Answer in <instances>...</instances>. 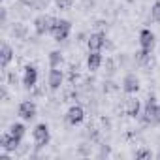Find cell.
I'll use <instances>...</instances> for the list:
<instances>
[{"label": "cell", "mask_w": 160, "mask_h": 160, "mask_svg": "<svg viewBox=\"0 0 160 160\" xmlns=\"http://www.w3.org/2000/svg\"><path fill=\"white\" fill-rule=\"evenodd\" d=\"M141 121L145 124H151V126L160 124V106H158V102L152 94H149V100H147V104L141 111Z\"/></svg>", "instance_id": "6da1fadb"}, {"label": "cell", "mask_w": 160, "mask_h": 160, "mask_svg": "<svg viewBox=\"0 0 160 160\" xmlns=\"http://www.w3.org/2000/svg\"><path fill=\"white\" fill-rule=\"evenodd\" d=\"M32 139H34V147H36V149H43L45 145H49V141H51L49 126H47L45 122L36 124L34 130H32Z\"/></svg>", "instance_id": "7a4b0ae2"}, {"label": "cell", "mask_w": 160, "mask_h": 160, "mask_svg": "<svg viewBox=\"0 0 160 160\" xmlns=\"http://www.w3.org/2000/svg\"><path fill=\"white\" fill-rule=\"evenodd\" d=\"M55 23H57V17H53V15H38L34 19V32L38 36L51 34V28Z\"/></svg>", "instance_id": "3957f363"}, {"label": "cell", "mask_w": 160, "mask_h": 160, "mask_svg": "<svg viewBox=\"0 0 160 160\" xmlns=\"http://www.w3.org/2000/svg\"><path fill=\"white\" fill-rule=\"evenodd\" d=\"M70 32H72V23H70L68 19H57V23H55L53 28H51V34H53V38H55L57 42L68 40Z\"/></svg>", "instance_id": "277c9868"}, {"label": "cell", "mask_w": 160, "mask_h": 160, "mask_svg": "<svg viewBox=\"0 0 160 160\" xmlns=\"http://www.w3.org/2000/svg\"><path fill=\"white\" fill-rule=\"evenodd\" d=\"M17 115L23 119V121H32L36 115H38V108L32 100H25L17 106Z\"/></svg>", "instance_id": "5b68a950"}, {"label": "cell", "mask_w": 160, "mask_h": 160, "mask_svg": "<svg viewBox=\"0 0 160 160\" xmlns=\"http://www.w3.org/2000/svg\"><path fill=\"white\" fill-rule=\"evenodd\" d=\"M36 83H38V68L34 64L25 66V72H23V87L27 91H30V89L36 87Z\"/></svg>", "instance_id": "8992f818"}, {"label": "cell", "mask_w": 160, "mask_h": 160, "mask_svg": "<svg viewBox=\"0 0 160 160\" xmlns=\"http://www.w3.org/2000/svg\"><path fill=\"white\" fill-rule=\"evenodd\" d=\"M19 147H21V139L13 138L10 132H4L2 136H0V149H2V151H6V152H15Z\"/></svg>", "instance_id": "52a82bcc"}, {"label": "cell", "mask_w": 160, "mask_h": 160, "mask_svg": "<svg viewBox=\"0 0 160 160\" xmlns=\"http://www.w3.org/2000/svg\"><path fill=\"white\" fill-rule=\"evenodd\" d=\"M138 42H139V47H141V49L152 51V47H154V43H156V36H154V32H152L151 28H141Z\"/></svg>", "instance_id": "ba28073f"}, {"label": "cell", "mask_w": 160, "mask_h": 160, "mask_svg": "<svg viewBox=\"0 0 160 160\" xmlns=\"http://www.w3.org/2000/svg\"><path fill=\"white\" fill-rule=\"evenodd\" d=\"M85 121V109L81 106H72L68 111H66V122L75 126V124H81Z\"/></svg>", "instance_id": "9c48e42d"}, {"label": "cell", "mask_w": 160, "mask_h": 160, "mask_svg": "<svg viewBox=\"0 0 160 160\" xmlns=\"http://www.w3.org/2000/svg\"><path fill=\"white\" fill-rule=\"evenodd\" d=\"M139 79H138V75L136 73H126L124 77H122V91L126 92V94H136L138 91H139Z\"/></svg>", "instance_id": "30bf717a"}, {"label": "cell", "mask_w": 160, "mask_h": 160, "mask_svg": "<svg viewBox=\"0 0 160 160\" xmlns=\"http://www.w3.org/2000/svg\"><path fill=\"white\" fill-rule=\"evenodd\" d=\"M106 42H108V38L104 32H92L87 40V47H89V51H102Z\"/></svg>", "instance_id": "8fae6325"}, {"label": "cell", "mask_w": 160, "mask_h": 160, "mask_svg": "<svg viewBox=\"0 0 160 160\" xmlns=\"http://www.w3.org/2000/svg\"><path fill=\"white\" fill-rule=\"evenodd\" d=\"M64 83V72L58 70V68H51L49 72V79H47V85L51 91H58Z\"/></svg>", "instance_id": "7c38bea8"}, {"label": "cell", "mask_w": 160, "mask_h": 160, "mask_svg": "<svg viewBox=\"0 0 160 160\" xmlns=\"http://www.w3.org/2000/svg\"><path fill=\"white\" fill-rule=\"evenodd\" d=\"M13 57H15L13 47H12L10 43H2V51H0V66L6 70V68L10 66V62L13 60Z\"/></svg>", "instance_id": "4fadbf2b"}, {"label": "cell", "mask_w": 160, "mask_h": 160, "mask_svg": "<svg viewBox=\"0 0 160 160\" xmlns=\"http://www.w3.org/2000/svg\"><path fill=\"white\" fill-rule=\"evenodd\" d=\"M102 53L100 51H89V57H87V68L91 70V72H96V70H100V66H102Z\"/></svg>", "instance_id": "5bb4252c"}, {"label": "cell", "mask_w": 160, "mask_h": 160, "mask_svg": "<svg viewBox=\"0 0 160 160\" xmlns=\"http://www.w3.org/2000/svg\"><path fill=\"white\" fill-rule=\"evenodd\" d=\"M126 115L132 117V119L141 115V102L138 98H128L126 100Z\"/></svg>", "instance_id": "9a60e30c"}, {"label": "cell", "mask_w": 160, "mask_h": 160, "mask_svg": "<svg viewBox=\"0 0 160 160\" xmlns=\"http://www.w3.org/2000/svg\"><path fill=\"white\" fill-rule=\"evenodd\" d=\"M13 138H17V139H21L23 141V138H25V134H27V128H25V124L23 122H13V124H10V130H8Z\"/></svg>", "instance_id": "2e32d148"}, {"label": "cell", "mask_w": 160, "mask_h": 160, "mask_svg": "<svg viewBox=\"0 0 160 160\" xmlns=\"http://www.w3.org/2000/svg\"><path fill=\"white\" fill-rule=\"evenodd\" d=\"M64 62V57L60 51H51L49 53V68H60V64Z\"/></svg>", "instance_id": "e0dca14e"}, {"label": "cell", "mask_w": 160, "mask_h": 160, "mask_svg": "<svg viewBox=\"0 0 160 160\" xmlns=\"http://www.w3.org/2000/svg\"><path fill=\"white\" fill-rule=\"evenodd\" d=\"M149 58H151V51H147V49H139V51L136 53V60H138L139 64H145Z\"/></svg>", "instance_id": "ac0fdd59"}, {"label": "cell", "mask_w": 160, "mask_h": 160, "mask_svg": "<svg viewBox=\"0 0 160 160\" xmlns=\"http://www.w3.org/2000/svg\"><path fill=\"white\" fill-rule=\"evenodd\" d=\"M151 17H152V21L160 23V0H156V2L151 6Z\"/></svg>", "instance_id": "d6986e66"}, {"label": "cell", "mask_w": 160, "mask_h": 160, "mask_svg": "<svg viewBox=\"0 0 160 160\" xmlns=\"http://www.w3.org/2000/svg\"><path fill=\"white\" fill-rule=\"evenodd\" d=\"M134 156H136V158H151V156H152V152H151L149 149H138Z\"/></svg>", "instance_id": "ffe728a7"}, {"label": "cell", "mask_w": 160, "mask_h": 160, "mask_svg": "<svg viewBox=\"0 0 160 160\" xmlns=\"http://www.w3.org/2000/svg\"><path fill=\"white\" fill-rule=\"evenodd\" d=\"M57 6H58L60 10H68V8L72 6V0H57Z\"/></svg>", "instance_id": "44dd1931"}, {"label": "cell", "mask_w": 160, "mask_h": 160, "mask_svg": "<svg viewBox=\"0 0 160 160\" xmlns=\"http://www.w3.org/2000/svg\"><path fill=\"white\" fill-rule=\"evenodd\" d=\"M19 2H23L25 6H30V4H32V0H19Z\"/></svg>", "instance_id": "7402d4cb"}]
</instances>
